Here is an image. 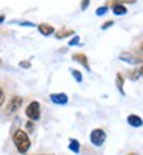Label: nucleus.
<instances>
[{
    "label": "nucleus",
    "instance_id": "nucleus-9",
    "mask_svg": "<svg viewBox=\"0 0 143 155\" xmlns=\"http://www.w3.org/2000/svg\"><path fill=\"white\" fill-rule=\"evenodd\" d=\"M112 11H114V14L115 16H123L126 14V6L123 3H118V2H114V6H112Z\"/></svg>",
    "mask_w": 143,
    "mask_h": 155
},
{
    "label": "nucleus",
    "instance_id": "nucleus-18",
    "mask_svg": "<svg viewBox=\"0 0 143 155\" xmlns=\"http://www.w3.org/2000/svg\"><path fill=\"white\" fill-rule=\"evenodd\" d=\"M112 25H114V22H112V20H109V22H106L104 25H103V27H101V28H103V30H106V28H109V27H112Z\"/></svg>",
    "mask_w": 143,
    "mask_h": 155
},
{
    "label": "nucleus",
    "instance_id": "nucleus-4",
    "mask_svg": "<svg viewBox=\"0 0 143 155\" xmlns=\"http://www.w3.org/2000/svg\"><path fill=\"white\" fill-rule=\"evenodd\" d=\"M50 99L55 102V104H59V106H64L69 102V96L66 93H53L50 95Z\"/></svg>",
    "mask_w": 143,
    "mask_h": 155
},
{
    "label": "nucleus",
    "instance_id": "nucleus-11",
    "mask_svg": "<svg viewBox=\"0 0 143 155\" xmlns=\"http://www.w3.org/2000/svg\"><path fill=\"white\" fill-rule=\"evenodd\" d=\"M69 149H70L72 152H75V153H80V141L72 138L70 143H69Z\"/></svg>",
    "mask_w": 143,
    "mask_h": 155
},
{
    "label": "nucleus",
    "instance_id": "nucleus-25",
    "mask_svg": "<svg viewBox=\"0 0 143 155\" xmlns=\"http://www.w3.org/2000/svg\"><path fill=\"white\" fill-rule=\"evenodd\" d=\"M129 155H135V153H129Z\"/></svg>",
    "mask_w": 143,
    "mask_h": 155
},
{
    "label": "nucleus",
    "instance_id": "nucleus-13",
    "mask_svg": "<svg viewBox=\"0 0 143 155\" xmlns=\"http://www.w3.org/2000/svg\"><path fill=\"white\" fill-rule=\"evenodd\" d=\"M115 82H117V88H118L121 93H124V90H123V76H121L120 73L117 74V79H115Z\"/></svg>",
    "mask_w": 143,
    "mask_h": 155
},
{
    "label": "nucleus",
    "instance_id": "nucleus-22",
    "mask_svg": "<svg viewBox=\"0 0 143 155\" xmlns=\"http://www.w3.org/2000/svg\"><path fill=\"white\" fill-rule=\"evenodd\" d=\"M2 22H5V16H0V23Z\"/></svg>",
    "mask_w": 143,
    "mask_h": 155
},
{
    "label": "nucleus",
    "instance_id": "nucleus-14",
    "mask_svg": "<svg viewBox=\"0 0 143 155\" xmlns=\"http://www.w3.org/2000/svg\"><path fill=\"white\" fill-rule=\"evenodd\" d=\"M72 74H73L75 79H76V82H81V81H83V74H81V71H78V70H72Z\"/></svg>",
    "mask_w": 143,
    "mask_h": 155
},
{
    "label": "nucleus",
    "instance_id": "nucleus-24",
    "mask_svg": "<svg viewBox=\"0 0 143 155\" xmlns=\"http://www.w3.org/2000/svg\"><path fill=\"white\" fill-rule=\"evenodd\" d=\"M141 51H143V44H141Z\"/></svg>",
    "mask_w": 143,
    "mask_h": 155
},
{
    "label": "nucleus",
    "instance_id": "nucleus-6",
    "mask_svg": "<svg viewBox=\"0 0 143 155\" xmlns=\"http://www.w3.org/2000/svg\"><path fill=\"white\" fill-rule=\"evenodd\" d=\"M37 30H39V33H41L42 36H51L55 33V28L51 27V25H48V23H41L37 27Z\"/></svg>",
    "mask_w": 143,
    "mask_h": 155
},
{
    "label": "nucleus",
    "instance_id": "nucleus-17",
    "mask_svg": "<svg viewBox=\"0 0 143 155\" xmlns=\"http://www.w3.org/2000/svg\"><path fill=\"white\" fill-rule=\"evenodd\" d=\"M78 42H80V37H78V36H76V37H73V39H72V41L69 42V45H76Z\"/></svg>",
    "mask_w": 143,
    "mask_h": 155
},
{
    "label": "nucleus",
    "instance_id": "nucleus-20",
    "mask_svg": "<svg viewBox=\"0 0 143 155\" xmlns=\"http://www.w3.org/2000/svg\"><path fill=\"white\" fill-rule=\"evenodd\" d=\"M3 102H5V93L0 90V106H3Z\"/></svg>",
    "mask_w": 143,
    "mask_h": 155
},
{
    "label": "nucleus",
    "instance_id": "nucleus-12",
    "mask_svg": "<svg viewBox=\"0 0 143 155\" xmlns=\"http://www.w3.org/2000/svg\"><path fill=\"white\" fill-rule=\"evenodd\" d=\"M73 34V30H67V28H64L61 31L56 33V39H64V37H67V36H72Z\"/></svg>",
    "mask_w": 143,
    "mask_h": 155
},
{
    "label": "nucleus",
    "instance_id": "nucleus-21",
    "mask_svg": "<svg viewBox=\"0 0 143 155\" xmlns=\"http://www.w3.org/2000/svg\"><path fill=\"white\" fill-rule=\"evenodd\" d=\"M20 67H23V68H30V67H31V64H30V62H20Z\"/></svg>",
    "mask_w": 143,
    "mask_h": 155
},
{
    "label": "nucleus",
    "instance_id": "nucleus-8",
    "mask_svg": "<svg viewBox=\"0 0 143 155\" xmlns=\"http://www.w3.org/2000/svg\"><path fill=\"white\" fill-rule=\"evenodd\" d=\"M128 123H129V126H132V127H141L143 126V120L140 118L138 115H129L128 116Z\"/></svg>",
    "mask_w": 143,
    "mask_h": 155
},
{
    "label": "nucleus",
    "instance_id": "nucleus-15",
    "mask_svg": "<svg viewBox=\"0 0 143 155\" xmlns=\"http://www.w3.org/2000/svg\"><path fill=\"white\" fill-rule=\"evenodd\" d=\"M107 12V6H100L97 9V16H103V14H106Z\"/></svg>",
    "mask_w": 143,
    "mask_h": 155
},
{
    "label": "nucleus",
    "instance_id": "nucleus-7",
    "mask_svg": "<svg viewBox=\"0 0 143 155\" xmlns=\"http://www.w3.org/2000/svg\"><path fill=\"white\" fill-rule=\"evenodd\" d=\"M73 61L80 62L81 65H84L87 70H90V67H89V61H87V56H86L84 53H75V54H73Z\"/></svg>",
    "mask_w": 143,
    "mask_h": 155
},
{
    "label": "nucleus",
    "instance_id": "nucleus-5",
    "mask_svg": "<svg viewBox=\"0 0 143 155\" xmlns=\"http://www.w3.org/2000/svg\"><path fill=\"white\" fill-rule=\"evenodd\" d=\"M20 106H22V98H20V96L11 98L9 104H8V112H16V110H19Z\"/></svg>",
    "mask_w": 143,
    "mask_h": 155
},
{
    "label": "nucleus",
    "instance_id": "nucleus-3",
    "mask_svg": "<svg viewBox=\"0 0 143 155\" xmlns=\"http://www.w3.org/2000/svg\"><path fill=\"white\" fill-rule=\"evenodd\" d=\"M106 141V132L103 130V129H94L92 132H90V143H92L94 146L100 147L104 144Z\"/></svg>",
    "mask_w": 143,
    "mask_h": 155
},
{
    "label": "nucleus",
    "instance_id": "nucleus-23",
    "mask_svg": "<svg viewBox=\"0 0 143 155\" xmlns=\"http://www.w3.org/2000/svg\"><path fill=\"white\" fill-rule=\"evenodd\" d=\"M138 74H140V76H143V67L140 68V71H138Z\"/></svg>",
    "mask_w": 143,
    "mask_h": 155
},
{
    "label": "nucleus",
    "instance_id": "nucleus-1",
    "mask_svg": "<svg viewBox=\"0 0 143 155\" xmlns=\"http://www.w3.org/2000/svg\"><path fill=\"white\" fill-rule=\"evenodd\" d=\"M12 143H14L16 149L20 153H27L28 149L31 147V140L28 137V134L22 130V129H17V130L12 134Z\"/></svg>",
    "mask_w": 143,
    "mask_h": 155
},
{
    "label": "nucleus",
    "instance_id": "nucleus-2",
    "mask_svg": "<svg viewBox=\"0 0 143 155\" xmlns=\"http://www.w3.org/2000/svg\"><path fill=\"white\" fill-rule=\"evenodd\" d=\"M25 115L28 116L30 121H37L41 118V104L37 101H31L27 106V109H25Z\"/></svg>",
    "mask_w": 143,
    "mask_h": 155
},
{
    "label": "nucleus",
    "instance_id": "nucleus-19",
    "mask_svg": "<svg viewBox=\"0 0 143 155\" xmlns=\"http://www.w3.org/2000/svg\"><path fill=\"white\" fill-rule=\"evenodd\" d=\"M33 129H34L33 123H31V121H28V123H27V130H28V132H33Z\"/></svg>",
    "mask_w": 143,
    "mask_h": 155
},
{
    "label": "nucleus",
    "instance_id": "nucleus-10",
    "mask_svg": "<svg viewBox=\"0 0 143 155\" xmlns=\"http://www.w3.org/2000/svg\"><path fill=\"white\" fill-rule=\"evenodd\" d=\"M120 59L124 61V62H131V64H137L138 62V58H135L132 53H121L120 54Z\"/></svg>",
    "mask_w": 143,
    "mask_h": 155
},
{
    "label": "nucleus",
    "instance_id": "nucleus-16",
    "mask_svg": "<svg viewBox=\"0 0 143 155\" xmlns=\"http://www.w3.org/2000/svg\"><path fill=\"white\" fill-rule=\"evenodd\" d=\"M89 3H90V0H83V2H81V9H83V11H84V9H87Z\"/></svg>",
    "mask_w": 143,
    "mask_h": 155
}]
</instances>
